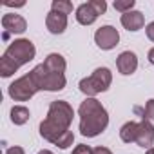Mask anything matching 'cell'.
<instances>
[{"mask_svg":"<svg viewBox=\"0 0 154 154\" xmlns=\"http://www.w3.org/2000/svg\"><path fill=\"white\" fill-rule=\"evenodd\" d=\"M72 116H74V111L65 100L51 102L47 116L40 123V136L62 150L69 149L74 141V134L69 131L72 123Z\"/></svg>","mask_w":154,"mask_h":154,"instance_id":"6da1fadb","label":"cell"},{"mask_svg":"<svg viewBox=\"0 0 154 154\" xmlns=\"http://www.w3.org/2000/svg\"><path fill=\"white\" fill-rule=\"evenodd\" d=\"M80 134L85 138H96L109 125V112L96 98H85L78 107Z\"/></svg>","mask_w":154,"mask_h":154,"instance_id":"7a4b0ae2","label":"cell"},{"mask_svg":"<svg viewBox=\"0 0 154 154\" xmlns=\"http://www.w3.org/2000/svg\"><path fill=\"white\" fill-rule=\"evenodd\" d=\"M36 54L35 44L27 38H18L13 40L6 53L2 54V60H0V74L2 78H9L11 74H15L22 65L29 63Z\"/></svg>","mask_w":154,"mask_h":154,"instance_id":"3957f363","label":"cell"},{"mask_svg":"<svg viewBox=\"0 0 154 154\" xmlns=\"http://www.w3.org/2000/svg\"><path fill=\"white\" fill-rule=\"evenodd\" d=\"M40 89V78L36 69H31L27 74L20 76L18 80H15L9 87H8V94L15 100V102H27L29 98H33Z\"/></svg>","mask_w":154,"mask_h":154,"instance_id":"277c9868","label":"cell"},{"mask_svg":"<svg viewBox=\"0 0 154 154\" xmlns=\"http://www.w3.org/2000/svg\"><path fill=\"white\" fill-rule=\"evenodd\" d=\"M112 84V72L107 67H98L94 69V72L87 78H82L78 87L80 91L87 96V98H94L100 93H105Z\"/></svg>","mask_w":154,"mask_h":154,"instance_id":"5b68a950","label":"cell"},{"mask_svg":"<svg viewBox=\"0 0 154 154\" xmlns=\"http://www.w3.org/2000/svg\"><path fill=\"white\" fill-rule=\"evenodd\" d=\"M107 11V2L105 0H89L85 4H80L76 8V20L82 26H91L96 22V18L100 15H103Z\"/></svg>","mask_w":154,"mask_h":154,"instance_id":"8992f818","label":"cell"},{"mask_svg":"<svg viewBox=\"0 0 154 154\" xmlns=\"http://www.w3.org/2000/svg\"><path fill=\"white\" fill-rule=\"evenodd\" d=\"M35 69H36V72H38L40 89H42V91H51V93H54V91H62V89L65 87L67 80H65V74H63V72H53V71H49L44 63H38Z\"/></svg>","mask_w":154,"mask_h":154,"instance_id":"52a82bcc","label":"cell"},{"mask_svg":"<svg viewBox=\"0 0 154 154\" xmlns=\"http://www.w3.org/2000/svg\"><path fill=\"white\" fill-rule=\"evenodd\" d=\"M94 42L100 49L103 51H111L118 45L120 42V33L116 31V27L112 26H102L100 29H96L94 33Z\"/></svg>","mask_w":154,"mask_h":154,"instance_id":"ba28073f","label":"cell"},{"mask_svg":"<svg viewBox=\"0 0 154 154\" xmlns=\"http://www.w3.org/2000/svg\"><path fill=\"white\" fill-rule=\"evenodd\" d=\"M2 27H4V38H9V35H22L27 29V22L24 17L17 13H6L2 17Z\"/></svg>","mask_w":154,"mask_h":154,"instance_id":"9c48e42d","label":"cell"},{"mask_svg":"<svg viewBox=\"0 0 154 154\" xmlns=\"http://www.w3.org/2000/svg\"><path fill=\"white\" fill-rule=\"evenodd\" d=\"M116 67H118V71L122 74L129 76V74H132L138 69V56L132 51H123L116 58Z\"/></svg>","mask_w":154,"mask_h":154,"instance_id":"30bf717a","label":"cell"},{"mask_svg":"<svg viewBox=\"0 0 154 154\" xmlns=\"http://www.w3.org/2000/svg\"><path fill=\"white\" fill-rule=\"evenodd\" d=\"M45 27L51 35H62L67 29V15L49 11L47 17H45Z\"/></svg>","mask_w":154,"mask_h":154,"instance_id":"8fae6325","label":"cell"},{"mask_svg":"<svg viewBox=\"0 0 154 154\" xmlns=\"http://www.w3.org/2000/svg\"><path fill=\"white\" fill-rule=\"evenodd\" d=\"M154 143V127L147 122H140L138 123V136H136V145H140L141 149H150V145Z\"/></svg>","mask_w":154,"mask_h":154,"instance_id":"7c38bea8","label":"cell"},{"mask_svg":"<svg viewBox=\"0 0 154 154\" xmlns=\"http://www.w3.org/2000/svg\"><path fill=\"white\" fill-rule=\"evenodd\" d=\"M120 22H122V26H123L127 31H132V33H134V31H140V29L145 26L143 13H141V11H136V9H132V11L122 15Z\"/></svg>","mask_w":154,"mask_h":154,"instance_id":"4fadbf2b","label":"cell"},{"mask_svg":"<svg viewBox=\"0 0 154 154\" xmlns=\"http://www.w3.org/2000/svg\"><path fill=\"white\" fill-rule=\"evenodd\" d=\"M44 65H45L49 71H53V72H65V67H67L65 58H63L62 54H58V53L47 54V58L44 60Z\"/></svg>","mask_w":154,"mask_h":154,"instance_id":"5bb4252c","label":"cell"},{"mask_svg":"<svg viewBox=\"0 0 154 154\" xmlns=\"http://www.w3.org/2000/svg\"><path fill=\"white\" fill-rule=\"evenodd\" d=\"M136 136H138V122H127L122 125L120 129V138L125 143H136Z\"/></svg>","mask_w":154,"mask_h":154,"instance_id":"9a60e30c","label":"cell"},{"mask_svg":"<svg viewBox=\"0 0 154 154\" xmlns=\"http://www.w3.org/2000/svg\"><path fill=\"white\" fill-rule=\"evenodd\" d=\"M29 109L27 107H24V105H15L13 109H11V122L15 123V125H24V123H27V120H29Z\"/></svg>","mask_w":154,"mask_h":154,"instance_id":"2e32d148","label":"cell"},{"mask_svg":"<svg viewBox=\"0 0 154 154\" xmlns=\"http://www.w3.org/2000/svg\"><path fill=\"white\" fill-rule=\"evenodd\" d=\"M51 11H56V13H62V15H71L72 13V4L69 0H53Z\"/></svg>","mask_w":154,"mask_h":154,"instance_id":"e0dca14e","label":"cell"},{"mask_svg":"<svg viewBox=\"0 0 154 154\" xmlns=\"http://www.w3.org/2000/svg\"><path fill=\"white\" fill-rule=\"evenodd\" d=\"M141 120L154 127V100H149L145 103V109L141 111Z\"/></svg>","mask_w":154,"mask_h":154,"instance_id":"ac0fdd59","label":"cell"},{"mask_svg":"<svg viewBox=\"0 0 154 154\" xmlns=\"http://www.w3.org/2000/svg\"><path fill=\"white\" fill-rule=\"evenodd\" d=\"M134 4H136L134 0H116V2H114V9H116V11H120L122 15H125V13L132 11Z\"/></svg>","mask_w":154,"mask_h":154,"instance_id":"d6986e66","label":"cell"},{"mask_svg":"<svg viewBox=\"0 0 154 154\" xmlns=\"http://www.w3.org/2000/svg\"><path fill=\"white\" fill-rule=\"evenodd\" d=\"M72 154H93V149L89 147V145H76L74 149H72Z\"/></svg>","mask_w":154,"mask_h":154,"instance_id":"ffe728a7","label":"cell"},{"mask_svg":"<svg viewBox=\"0 0 154 154\" xmlns=\"http://www.w3.org/2000/svg\"><path fill=\"white\" fill-rule=\"evenodd\" d=\"M145 33H147V38L150 42H154V22H150L147 27H145Z\"/></svg>","mask_w":154,"mask_h":154,"instance_id":"44dd1931","label":"cell"},{"mask_svg":"<svg viewBox=\"0 0 154 154\" xmlns=\"http://www.w3.org/2000/svg\"><path fill=\"white\" fill-rule=\"evenodd\" d=\"M6 154H26V150H24L22 147H17V145H15V147H9V149L6 150Z\"/></svg>","mask_w":154,"mask_h":154,"instance_id":"7402d4cb","label":"cell"},{"mask_svg":"<svg viewBox=\"0 0 154 154\" xmlns=\"http://www.w3.org/2000/svg\"><path fill=\"white\" fill-rule=\"evenodd\" d=\"M93 154H112L107 147H94L93 149Z\"/></svg>","mask_w":154,"mask_h":154,"instance_id":"603a6c76","label":"cell"},{"mask_svg":"<svg viewBox=\"0 0 154 154\" xmlns=\"http://www.w3.org/2000/svg\"><path fill=\"white\" fill-rule=\"evenodd\" d=\"M4 6H8V8H22L24 6V2H4Z\"/></svg>","mask_w":154,"mask_h":154,"instance_id":"cb8c5ba5","label":"cell"},{"mask_svg":"<svg viewBox=\"0 0 154 154\" xmlns=\"http://www.w3.org/2000/svg\"><path fill=\"white\" fill-rule=\"evenodd\" d=\"M149 62H150V63L154 65V47H152V49L149 51Z\"/></svg>","mask_w":154,"mask_h":154,"instance_id":"d4e9b609","label":"cell"},{"mask_svg":"<svg viewBox=\"0 0 154 154\" xmlns=\"http://www.w3.org/2000/svg\"><path fill=\"white\" fill-rule=\"evenodd\" d=\"M36 154H53V152H51V150H47V149H42V150H38Z\"/></svg>","mask_w":154,"mask_h":154,"instance_id":"484cf974","label":"cell"},{"mask_svg":"<svg viewBox=\"0 0 154 154\" xmlns=\"http://www.w3.org/2000/svg\"><path fill=\"white\" fill-rule=\"evenodd\" d=\"M145 154H154V147H150V149H149V150H147Z\"/></svg>","mask_w":154,"mask_h":154,"instance_id":"4316f807","label":"cell"}]
</instances>
